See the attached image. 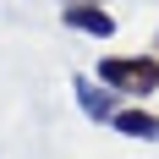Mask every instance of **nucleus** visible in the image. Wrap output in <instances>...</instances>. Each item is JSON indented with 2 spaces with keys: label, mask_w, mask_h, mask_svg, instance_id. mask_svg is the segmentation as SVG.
Listing matches in <instances>:
<instances>
[{
  "label": "nucleus",
  "mask_w": 159,
  "mask_h": 159,
  "mask_svg": "<svg viewBox=\"0 0 159 159\" xmlns=\"http://www.w3.org/2000/svg\"><path fill=\"white\" fill-rule=\"evenodd\" d=\"M71 99H77V110L88 115V121H115V93L104 88L99 77H71Z\"/></svg>",
  "instance_id": "nucleus-2"
},
{
  "label": "nucleus",
  "mask_w": 159,
  "mask_h": 159,
  "mask_svg": "<svg viewBox=\"0 0 159 159\" xmlns=\"http://www.w3.org/2000/svg\"><path fill=\"white\" fill-rule=\"evenodd\" d=\"M61 6H104V0H61Z\"/></svg>",
  "instance_id": "nucleus-5"
},
{
  "label": "nucleus",
  "mask_w": 159,
  "mask_h": 159,
  "mask_svg": "<svg viewBox=\"0 0 159 159\" xmlns=\"http://www.w3.org/2000/svg\"><path fill=\"white\" fill-rule=\"evenodd\" d=\"M99 82H104L110 93L148 99L159 88V55H104V61H99Z\"/></svg>",
  "instance_id": "nucleus-1"
},
{
  "label": "nucleus",
  "mask_w": 159,
  "mask_h": 159,
  "mask_svg": "<svg viewBox=\"0 0 159 159\" xmlns=\"http://www.w3.org/2000/svg\"><path fill=\"white\" fill-rule=\"evenodd\" d=\"M61 22L77 28V33H93V39H110L115 33V16L104 6H61Z\"/></svg>",
  "instance_id": "nucleus-3"
},
{
  "label": "nucleus",
  "mask_w": 159,
  "mask_h": 159,
  "mask_svg": "<svg viewBox=\"0 0 159 159\" xmlns=\"http://www.w3.org/2000/svg\"><path fill=\"white\" fill-rule=\"evenodd\" d=\"M110 126L121 137H132V143H159V115L154 110H115Z\"/></svg>",
  "instance_id": "nucleus-4"
}]
</instances>
